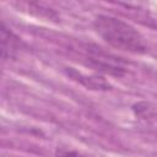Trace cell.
Masks as SVG:
<instances>
[{
    "instance_id": "cell-1",
    "label": "cell",
    "mask_w": 157,
    "mask_h": 157,
    "mask_svg": "<svg viewBox=\"0 0 157 157\" xmlns=\"http://www.w3.org/2000/svg\"><path fill=\"white\" fill-rule=\"evenodd\" d=\"M98 36L110 47L134 54L147 52L144 36L130 23L108 15H98L93 21Z\"/></svg>"
},
{
    "instance_id": "cell-2",
    "label": "cell",
    "mask_w": 157,
    "mask_h": 157,
    "mask_svg": "<svg viewBox=\"0 0 157 157\" xmlns=\"http://www.w3.org/2000/svg\"><path fill=\"white\" fill-rule=\"evenodd\" d=\"M88 53H90L88 60L97 70H101L103 72L115 75V76H121L124 74L125 67L115 56H112L97 48L90 49Z\"/></svg>"
},
{
    "instance_id": "cell-3",
    "label": "cell",
    "mask_w": 157,
    "mask_h": 157,
    "mask_svg": "<svg viewBox=\"0 0 157 157\" xmlns=\"http://www.w3.org/2000/svg\"><path fill=\"white\" fill-rule=\"evenodd\" d=\"M21 48V40L16 37L5 23H1V56L4 60H10L15 58Z\"/></svg>"
},
{
    "instance_id": "cell-4",
    "label": "cell",
    "mask_w": 157,
    "mask_h": 157,
    "mask_svg": "<svg viewBox=\"0 0 157 157\" xmlns=\"http://www.w3.org/2000/svg\"><path fill=\"white\" fill-rule=\"evenodd\" d=\"M56 157H87L85 153L77 151V150H74V148H64V147H60L56 150V153H55Z\"/></svg>"
}]
</instances>
